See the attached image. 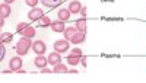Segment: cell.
<instances>
[{
    "label": "cell",
    "instance_id": "29",
    "mask_svg": "<svg viewBox=\"0 0 146 83\" xmlns=\"http://www.w3.org/2000/svg\"><path fill=\"white\" fill-rule=\"evenodd\" d=\"M3 2H5V3H7V5H10V3H13L15 0H3Z\"/></svg>",
    "mask_w": 146,
    "mask_h": 83
},
{
    "label": "cell",
    "instance_id": "17",
    "mask_svg": "<svg viewBox=\"0 0 146 83\" xmlns=\"http://www.w3.org/2000/svg\"><path fill=\"white\" fill-rule=\"evenodd\" d=\"M12 40H13V35H12L10 32H3V34H0V42L9 44V42H12Z\"/></svg>",
    "mask_w": 146,
    "mask_h": 83
},
{
    "label": "cell",
    "instance_id": "1",
    "mask_svg": "<svg viewBox=\"0 0 146 83\" xmlns=\"http://www.w3.org/2000/svg\"><path fill=\"white\" fill-rule=\"evenodd\" d=\"M31 47H32L31 38H25V37H22V38L16 42L15 50H16L18 55H27V54H28V51L31 50Z\"/></svg>",
    "mask_w": 146,
    "mask_h": 83
},
{
    "label": "cell",
    "instance_id": "19",
    "mask_svg": "<svg viewBox=\"0 0 146 83\" xmlns=\"http://www.w3.org/2000/svg\"><path fill=\"white\" fill-rule=\"evenodd\" d=\"M38 23H40V26H42V28H47V26H50L51 25V19L48 18V16H42L40 20H38Z\"/></svg>",
    "mask_w": 146,
    "mask_h": 83
},
{
    "label": "cell",
    "instance_id": "6",
    "mask_svg": "<svg viewBox=\"0 0 146 83\" xmlns=\"http://www.w3.org/2000/svg\"><path fill=\"white\" fill-rule=\"evenodd\" d=\"M85 40H86V32H79V31H78V32L70 38V42L75 44V45H79V44L85 42Z\"/></svg>",
    "mask_w": 146,
    "mask_h": 83
},
{
    "label": "cell",
    "instance_id": "27",
    "mask_svg": "<svg viewBox=\"0 0 146 83\" xmlns=\"http://www.w3.org/2000/svg\"><path fill=\"white\" fill-rule=\"evenodd\" d=\"M80 63H82V66H83V67H86V58L80 57Z\"/></svg>",
    "mask_w": 146,
    "mask_h": 83
},
{
    "label": "cell",
    "instance_id": "13",
    "mask_svg": "<svg viewBox=\"0 0 146 83\" xmlns=\"http://www.w3.org/2000/svg\"><path fill=\"white\" fill-rule=\"evenodd\" d=\"M48 58V63H50V64H57V63H60V61H62V55H60V53H57V51H54V53H51L50 55H48L47 57Z\"/></svg>",
    "mask_w": 146,
    "mask_h": 83
},
{
    "label": "cell",
    "instance_id": "10",
    "mask_svg": "<svg viewBox=\"0 0 146 83\" xmlns=\"http://www.w3.org/2000/svg\"><path fill=\"white\" fill-rule=\"evenodd\" d=\"M10 13H12V9H10V5H7V3H2L0 5V16H3L5 19L6 18H9L10 16Z\"/></svg>",
    "mask_w": 146,
    "mask_h": 83
},
{
    "label": "cell",
    "instance_id": "28",
    "mask_svg": "<svg viewBox=\"0 0 146 83\" xmlns=\"http://www.w3.org/2000/svg\"><path fill=\"white\" fill-rule=\"evenodd\" d=\"M2 25H5V18L0 16V26H2Z\"/></svg>",
    "mask_w": 146,
    "mask_h": 83
},
{
    "label": "cell",
    "instance_id": "26",
    "mask_svg": "<svg viewBox=\"0 0 146 83\" xmlns=\"http://www.w3.org/2000/svg\"><path fill=\"white\" fill-rule=\"evenodd\" d=\"M42 73H51L53 70H50V69H47V67H42V70H41Z\"/></svg>",
    "mask_w": 146,
    "mask_h": 83
},
{
    "label": "cell",
    "instance_id": "18",
    "mask_svg": "<svg viewBox=\"0 0 146 83\" xmlns=\"http://www.w3.org/2000/svg\"><path fill=\"white\" fill-rule=\"evenodd\" d=\"M67 72V67L60 61L57 64H54V69H53V73H66Z\"/></svg>",
    "mask_w": 146,
    "mask_h": 83
},
{
    "label": "cell",
    "instance_id": "30",
    "mask_svg": "<svg viewBox=\"0 0 146 83\" xmlns=\"http://www.w3.org/2000/svg\"><path fill=\"white\" fill-rule=\"evenodd\" d=\"M66 73H78V70H67Z\"/></svg>",
    "mask_w": 146,
    "mask_h": 83
},
{
    "label": "cell",
    "instance_id": "9",
    "mask_svg": "<svg viewBox=\"0 0 146 83\" xmlns=\"http://www.w3.org/2000/svg\"><path fill=\"white\" fill-rule=\"evenodd\" d=\"M51 29L54 31V32H64V29H66V26H64V23H63V20H54V22H51Z\"/></svg>",
    "mask_w": 146,
    "mask_h": 83
},
{
    "label": "cell",
    "instance_id": "11",
    "mask_svg": "<svg viewBox=\"0 0 146 83\" xmlns=\"http://www.w3.org/2000/svg\"><path fill=\"white\" fill-rule=\"evenodd\" d=\"M21 35H22V37H25V38H34L35 35H36V31H35L34 26H29V25H28L25 29L21 32Z\"/></svg>",
    "mask_w": 146,
    "mask_h": 83
},
{
    "label": "cell",
    "instance_id": "16",
    "mask_svg": "<svg viewBox=\"0 0 146 83\" xmlns=\"http://www.w3.org/2000/svg\"><path fill=\"white\" fill-rule=\"evenodd\" d=\"M76 32H78L76 26H69V28H66V29H64V32H63V34H64V38H66L67 41H70V38H72Z\"/></svg>",
    "mask_w": 146,
    "mask_h": 83
},
{
    "label": "cell",
    "instance_id": "22",
    "mask_svg": "<svg viewBox=\"0 0 146 83\" xmlns=\"http://www.w3.org/2000/svg\"><path fill=\"white\" fill-rule=\"evenodd\" d=\"M25 5L29 6V7H36V5H38V0H25Z\"/></svg>",
    "mask_w": 146,
    "mask_h": 83
},
{
    "label": "cell",
    "instance_id": "12",
    "mask_svg": "<svg viewBox=\"0 0 146 83\" xmlns=\"http://www.w3.org/2000/svg\"><path fill=\"white\" fill-rule=\"evenodd\" d=\"M67 9L70 10V13H79L80 9H82V5L78 2V0H73V2L69 3V7Z\"/></svg>",
    "mask_w": 146,
    "mask_h": 83
},
{
    "label": "cell",
    "instance_id": "24",
    "mask_svg": "<svg viewBox=\"0 0 146 83\" xmlns=\"http://www.w3.org/2000/svg\"><path fill=\"white\" fill-rule=\"evenodd\" d=\"M72 54H75V55H79V57H82V50L80 48H73V51H72Z\"/></svg>",
    "mask_w": 146,
    "mask_h": 83
},
{
    "label": "cell",
    "instance_id": "21",
    "mask_svg": "<svg viewBox=\"0 0 146 83\" xmlns=\"http://www.w3.org/2000/svg\"><path fill=\"white\" fill-rule=\"evenodd\" d=\"M28 26V23H25V22H21V23H18V26H16V31H18V34H21L23 29H25Z\"/></svg>",
    "mask_w": 146,
    "mask_h": 83
},
{
    "label": "cell",
    "instance_id": "31",
    "mask_svg": "<svg viewBox=\"0 0 146 83\" xmlns=\"http://www.w3.org/2000/svg\"><path fill=\"white\" fill-rule=\"evenodd\" d=\"M0 34H2V32H0Z\"/></svg>",
    "mask_w": 146,
    "mask_h": 83
},
{
    "label": "cell",
    "instance_id": "23",
    "mask_svg": "<svg viewBox=\"0 0 146 83\" xmlns=\"http://www.w3.org/2000/svg\"><path fill=\"white\" fill-rule=\"evenodd\" d=\"M3 45H5L3 42H0V61L3 60V57H5V54H6V48H5Z\"/></svg>",
    "mask_w": 146,
    "mask_h": 83
},
{
    "label": "cell",
    "instance_id": "8",
    "mask_svg": "<svg viewBox=\"0 0 146 83\" xmlns=\"http://www.w3.org/2000/svg\"><path fill=\"white\" fill-rule=\"evenodd\" d=\"M70 10L69 9H58V12H57V18H58V20H63V22H66V20H69L70 19Z\"/></svg>",
    "mask_w": 146,
    "mask_h": 83
},
{
    "label": "cell",
    "instance_id": "5",
    "mask_svg": "<svg viewBox=\"0 0 146 83\" xmlns=\"http://www.w3.org/2000/svg\"><path fill=\"white\" fill-rule=\"evenodd\" d=\"M31 48L34 50V53H35L36 55H38V54H44V53L47 51V47H45L44 41H41V40L32 42V47H31Z\"/></svg>",
    "mask_w": 146,
    "mask_h": 83
},
{
    "label": "cell",
    "instance_id": "7",
    "mask_svg": "<svg viewBox=\"0 0 146 83\" xmlns=\"http://www.w3.org/2000/svg\"><path fill=\"white\" fill-rule=\"evenodd\" d=\"M34 64L38 67V69H42V67H47V64H48V58L47 57H44L42 54H38L35 57V60H34Z\"/></svg>",
    "mask_w": 146,
    "mask_h": 83
},
{
    "label": "cell",
    "instance_id": "20",
    "mask_svg": "<svg viewBox=\"0 0 146 83\" xmlns=\"http://www.w3.org/2000/svg\"><path fill=\"white\" fill-rule=\"evenodd\" d=\"M40 2L44 5V6H47V7H54V6H57L62 0H40Z\"/></svg>",
    "mask_w": 146,
    "mask_h": 83
},
{
    "label": "cell",
    "instance_id": "2",
    "mask_svg": "<svg viewBox=\"0 0 146 83\" xmlns=\"http://www.w3.org/2000/svg\"><path fill=\"white\" fill-rule=\"evenodd\" d=\"M54 50L57 51V53H60V54H63V53H66L67 50H69V41L64 38V40H58V41H56L54 42Z\"/></svg>",
    "mask_w": 146,
    "mask_h": 83
},
{
    "label": "cell",
    "instance_id": "14",
    "mask_svg": "<svg viewBox=\"0 0 146 83\" xmlns=\"http://www.w3.org/2000/svg\"><path fill=\"white\" fill-rule=\"evenodd\" d=\"M66 60H67V63L70 64V66H73V67H75V66H78L79 63H80V57L79 55H75V54H69L67 57H66Z\"/></svg>",
    "mask_w": 146,
    "mask_h": 83
},
{
    "label": "cell",
    "instance_id": "4",
    "mask_svg": "<svg viewBox=\"0 0 146 83\" xmlns=\"http://www.w3.org/2000/svg\"><path fill=\"white\" fill-rule=\"evenodd\" d=\"M42 16H44V12H42L41 9H38V7H32V9L28 12V18H29V20H32V22L40 20Z\"/></svg>",
    "mask_w": 146,
    "mask_h": 83
},
{
    "label": "cell",
    "instance_id": "15",
    "mask_svg": "<svg viewBox=\"0 0 146 83\" xmlns=\"http://www.w3.org/2000/svg\"><path fill=\"white\" fill-rule=\"evenodd\" d=\"M76 29L79 31V32H86V18H82V19H78L76 22Z\"/></svg>",
    "mask_w": 146,
    "mask_h": 83
},
{
    "label": "cell",
    "instance_id": "25",
    "mask_svg": "<svg viewBox=\"0 0 146 83\" xmlns=\"http://www.w3.org/2000/svg\"><path fill=\"white\" fill-rule=\"evenodd\" d=\"M79 13H82V16H83V18H86V7H82Z\"/></svg>",
    "mask_w": 146,
    "mask_h": 83
},
{
    "label": "cell",
    "instance_id": "3",
    "mask_svg": "<svg viewBox=\"0 0 146 83\" xmlns=\"http://www.w3.org/2000/svg\"><path fill=\"white\" fill-rule=\"evenodd\" d=\"M21 67H22V58H21V55L12 57L10 61H9V69L12 70V72H18Z\"/></svg>",
    "mask_w": 146,
    "mask_h": 83
}]
</instances>
